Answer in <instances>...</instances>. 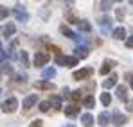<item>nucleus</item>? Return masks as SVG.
<instances>
[{
  "instance_id": "1",
  "label": "nucleus",
  "mask_w": 133,
  "mask_h": 127,
  "mask_svg": "<svg viewBox=\"0 0 133 127\" xmlns=\"http://www.w3.org/2000/svg\"><path fill=\"white\" fill-rule=\"evenodd\" d=\"M77 61H79V59L74 57V56H63V54H58V56H56V63L61 64V66H68V68L76 66Z\"/></svg>"
},
{
  "instance_id": "2",
  "label": "nucleus",
  "mask_w": 133,
  "mask_h": 127,
  "mask_svg": "<svg viewBox=\"0 0 133 127\" xmlns=\"http://www.w3.org/2000/svg\"><path fill=\"white\" fill-rule=\"evenodd\" d=\"M13 14H15L16 21H27V20H29V13L25 11V7H23L22 4H16V5H15Z\"/></svg>"
},
{
  "instance_id": "3",
  "label": "nucleus",
  "mask_w": 133,
  "mask_h": 127,
  "mask_svg": "<svg viewBox=\"0 0 133 127\" xmlns=\"http://www.w3.org/2000/svg\"><path fill=\"white\" fill-rule=\"evenodd\" d=\"M0 107H2L4 113H15V111L18 109V100H16L15 97H11V99H7V100H4Z\"/></svg>"
},
{
  "instance_id": "4",
  "label": "nucleus",
  "mask_w": 133,
  "mask_h": 127,
  "mask_svg": "<svg viewBox=\"0 0 133 127\" xmlns=\"http://www.w3.org/2000/svg\"><path fill=\"white\" fill-rule=\"evenodd\" d=\"M92 73H94L92 68H81V70H77V72L72 73V79H76V81H85V79H88Z\"/></svg>"
},
{
  "instance_id": "5",
  "label": "nucleus",
  "mask_w": 133,
  "mask_h": 127,
  "mask_svg": "<svg viewBox=\"0 0 133 127\" xmlns=\"http://www.w3.org/2000/svg\"><path fill=\"white\" fill-rule=\"evenodd\" d=\"M49 59H50V56H49L47 52H38V54L34 56V66L42 68L43 64H47V63H49Z\"/></svg>"
},
{
  "instance_id": "6",
  "label": "nucleus",
  "mask_w": 133,
  "mask_h": 127,
  "mask_svg": "<svg viewBox=\"0 0 133 127\" xmlns=\"http://www.w3.org/2000/svg\"><path fill=\"white\" fill-rule=\"evenodd\" d=\"M0 32H2V36H5V38H11V36H15V32H16L15 21H9V23H5V25L0 29Z\"/></svg>"
},
{
  "instance_id": "7",
  "label": "nucleus",
  "mask_w": 133,
  "mask_h": 127,
  "mask_svg": "<svg viewBox=\"0 0 133 127\" xmlns=\"http://www.w3.org/2000/svg\"><path fill=\"white\" fill-rule=\"evenodd\" d=\"M111 122L117 127H121V125H124V124L128 122V116H126V115H121V113H113V115H111Z\"/></svg>"
},
{
  "instance_id": "8",
  "label": "nucleus",
  "mask_w": 133,
  "mask_h": 127,
  "mask_svg": "<svg viewBox=\"0 0 133 127\" xmlns=\"http://www.w3.org/2000/svg\"><path fill=\"white\" fill-rule=\"evenodd\" d=\"M34 88L45 89V91H54L56 89V86L52 84V83H49V81H38V83H34Z\"/></svg>"
},
{
  "instance_id": "9",
  "label": "nucleus",
  "mask_w": 133,
  "mask_h": 127,
  "mask_svg": "<svg viewBox=\"0 0 133 127\" xmlns=\"http://www.w3.org/2000/svg\"><path fill=\"white\" fill-rule=\"evenodd\" d=\"M111 122V115L110 113H106V111H103V113H99V116H97V124H99V125H108V124H110Z\"/></svg>"
},
{
  "instance_id": "10",
  "label": "nucleus",
  "mask_w": 133,
  "mask_h": 127,
  "mask_svg": "<svg viewBox=\"0 0 133 127\" xmlns=\"http://www.w3.org/2000/svg\"><path fill=\"white\" fill-rule=\"evenodd\" d=\"M90 52H88V47H85V45H79V47H76L74 48V57H87Z\"/></svg>"
},
{
  "instance_id": "11",
  "label": "nucleus",
  "mask_w": 133,
  "mask_h": 127,
  "mask_svg": "<svg viewBox=\"0 0 133 127\" xmlns=\"http://www.w3.org/2000/svg\"><path fill=\"white\" fill-rule=\"evenodd\" d=\"M99 27H101L103 32H108L111 29V18L110 16H103V18L99 20Z\"/></svg>"
},
{
  "instance_id": "12",
  "label": "nucleus",
  "mask_w": 133,
  "mask_h": 127,
  "mask_svg": "<svg viewBox=\"0 0 133 127\" xmlns=\"http://www.w3.org/2000/svg\"><path fill=\"white\" fill-rule=\"evenodd\" d=\"M113 66H115V61H113V59H104V63H103V66H101L99 73H101V75H106Z\"/></svg>"
},
{
  "instance_id": "13",
  "label": "nucleus",
  "mask_w": 133,
  "mask_h": 127,
  "mask_svg": "<svg viewBox=\"0 0 133 127\" xmlns=\"http://www.w3.org/2000/svg\"><path fill=\"white\" fill-rule=\"evenodd\" d=\"M36 102H38V95H36V93H34V95H29V97L23 99V107H25V109H31Z\"/></svg>"
},
{
  "instance_id": "14",
  "label": "nucleus",
  "mask_w": 133,
  "mask_h": 127,
  "mask_svg": "<svg viewBox=\"0 0 133 127\" xmlns=\"http://www.w3.org/2000/svg\"><path fill=\"white\" fill-rule=\"evenodd\" d=\"M117 79H119V77H117V73H111L108 79H104L103 88H104V89H110V88H113V86L117 84Z\"/></svg>"
},
{
  "instance_id": "15",
  "label": "nucleus",
  "mask_w": 133,
  "mask_h": 127,
  "mask_svg": "<svg viewBox=\"0 0 133 127\" xmlns=\"http://www.w3.org/2000/svg\"><path fill=\"white\" fill-rule=\"evenodd\" d=\"M65 115L68 118H74V116H77L79 115V107L76 106V104H70V106L65 107Z\"/></svg>"
},
{
  "instance_id": "16",
  "label": "nucleus",
  "mask_w": 133,
  "mask_h": 127,
  "mask_svg": "<svg viewBox=\"0 0 133 127\" xmlns=\"http://www.w3.org/2000/svg\"><path fill=\"white\" fill-rule=\"evenodd\" d=\"M59 31H61V34H65L66 38H70V40H77V41H79V36H77L76 32H72L66 25H61V27H59Z\"/></svg>"
},
{
  "instance_id": "17",
  "label": "nucleus",
  "mask_w": 133,
  "mask_h": 127,
  "mask_svg": "<svg viewBox=\"0 0 133 127\" xmlns=\"http://www.w3.org/2000/svg\"><path fill=\"white\" fill-rule=\"evenodd\" d=\"M115 93H117V97L121 99V100H128V88L126 86H117V89H115Z\"/></svg>"
},
{
  "instance_id": "18",
  "label": "nucleus",
  "mask_w": 133,
  "mask_h": 127,
  "mask_svg": "<svg viewBox=\"0 0 133 127\" xmlns=\"http://www.w3.org/2000/svg\"><path fill=\"white\" fill-rule=\"evenodd\" d=\"M81 124H83L85 127H92V125H94V116H92L90 113L81 115Z\"/></svg>"
},
{
  "instance_id": "19",
  "label": "nucleus",
  "mask_w": 133,
  "mask_h": 127,
  "mask_svg": "<svg viewBox=\"0 0 133 127\" xmlns=\"http://www.w3.org/2000/svg\"><path fill=\"white\" fill-rule=\"evenodd\" d=\"M111 34H113L115 40H124V38H126V29H124V27H117V29H113Z\"/></svg>"
},
{
  "instance_id": "20",
  "label": "nucleus",
  "mask_w": 133,
  "mask_h": 127,
  "mask_svg": "<svg viewBox=\"0 0 133 127\" xmlns=\"http://www.w3.org/2000/svg\"><path fill=\"white\" fill-rule=\"evenodd\" d=\"M56 75V68H52V66H49V68H43V73H42V79L47 81V79H52Z\"/></svg>"
},
{
  "instance_id": "21",
  "label": "nucleus",
  "mask_w": 133,
  "mask_h": 127,
  "mask_svg": "<svg viewBox=\"0 0 133 127\" xmlns=\"http://www.w3.org/2000/svg\"><path fill=\"white\" fill-rule=\"evenodd\" d=\"M83 106L87 107V109H92V107L95 106V99H94L92 95H87V97L83 99Z\"/></svg>"
},
{
  "instance_id": "22",
  "label": "nucleus",
  "mask_w": 133,
  "mask_h": 127,
  "mask_svg": "<svg viewBox=\"0 0 133 127\" xmlns=\"http://www.w3.org/2000/svg\"><path fill=\"white\" fill-rule=\"evenodd\" d=\"M77 27H79V31H83V32H90V31H92V25H90L87 20H79Z\"/></svg>"
},
{
  "instance_id": "23",
  "label": "nucleus",
  "mask_w": 133,
  "mask_h": 127,
  "mask_svg": "<svg viewBox=\"0 0 133 127\" xmlns=\"http://www.w3.org/2000/svg\"><path fill=\"white\" fill-rule=\"evenodd\" d=\"M15 48H16V41H11V45H9V50H7V57L9 59H16V52H15Z\"/></svg>"
},
{
  "instance_id": "24",
  "label": "nucleus",
  "mask_w": 133,
  "mask_h": 127,
  "mask_svg": "<svg viewBox=\"0 0 133 127\" xmlns=\"http://www.w3.org/2000/svg\"><path fill=\"white\" fill-rule=\"evenodd\" d=\"M49 102H50V106H54L56 109H61V97H58V95H52Z\"/></svg>"
},
{
  "instance_id": "25",
  "label": "nucleus",
  "mask_w": 133,
  "mask_h": 127,
  "mask_svg": "<svg viewBox=\"0 0 133 127\" xmlns=\"http://www.w3.org/2000/svg\"><path fill=\"white\" fill-rule=\"evenodd\" d=\"M20 61H22L23 66H29V54H27V50H20Z\"/></svg>"
},
{
  "instance_id": "26",
  "label": "nucleus",
  "mask_w": 133,
  "mask_h": 127,
  "mask_svg": "<svg viewBox=\"0 0 133 127\" xmlns=\"http://www.w3.org/2000/svg\"><path fill=\"white\" fill-rule=\"evenodd\" d=\"M101 102H103V106H110V102H111V97H110V93H101Z\"/></svg>"
},
{
  "instance_id": "27",
  "label": "nucleus",
  "mask_w": 133,
  "mask_h": 127,
  "mask_svg": "<svg viewBox=\"0 0 133 127\" xmlns=\"http://www.w3.org/2000/svg\"><path fill=\"white\" fill-rule=\"evenodd\" d=\"M0 72H2V73H13V66L7 64V63H2L0 64Z\"/></svg>"
},
{
  "instance_id": "28",
  "label": "nucleus",
  "mask_w": 133,
  "mask_h": 127,
  "mask_svg": "<svg viewBox=\"0 0 133 127\" xmlns=\"http://www.w3.org/2000/svg\"><path fill=\"white\" fill-rule=\"evenodd\" d=\"M42 113H47L49 109H50V102L49 100H43V102H40V107H38Z\"/></svg>"
},
{
  "instance_id": "29",
  "label": "nucleus",
  "mask_w": 133,
  "mask_h": 127,
  "mask_svg": "<svg viewBox=\"0 0 133 127\" xmlns=\"http://www.w3.org/2000/svg\"><path fill=\"white\" fill-rule=\"evenodd\" d=\"M115 14H117V20H119V21H122V18H124V14H126L124 7H117V9H115Z\"/></svg>"
},
{
  "instance_id": "30",
  "label": "nucleus",
  "mask_w": 133,
  "mask_h": 127,
  "mask_svg": "<svg viewBox=\"0 0 133 127\" xmlns=\"http://www.w3.org/2000/svg\"><path fill=\"white\" fill-rule=\"evenodd\" d=\"M7 14H9V9H7V7H4V5H0V20L7 18Z\"/></svg>"
},
{
  "instance_id": "31",
  "label": "nucleus",
  "mask_w": 133,
  "mask_h": 127,
  "mask_svg": "<svg viewBox=\"0 0 133 127\" xmlns=\"http://www.w3.org/2000/svg\"><path fill=\"white\" fill-rule=\"evenodd\" d=\"M111 5H113V2H101V4H99V7H101L103 11H108Z\"/></svg>"
},
{
  "instance_id": "32",
  "label": "nucleus",
  "mask_w": 133,
  "mask_h": 127,
  "mask_svg": "<svg viewBox=\"0 0 133 127\" xmlns=\"http://www.w3.org/2000/svg\"><path fill=\"white\" fill-rule=\"evenodd\" d=\"M15 83H18V84L25 83V75H23V73H16V75H15Z\"/></svg>"
},
{
  "instance_id": "33",
  "label": "nucleus",
  "mask_w": 133,
  "mask_h": 127,
  "mask_svg": "<svg viewBox=\"0 0 133 127\" xmlns=\"http://www.w3.org/2000/svg\"><path fill=\"white\" fill-rule=\"evenodd\" d=\"M81 93H83L81 89H76V91H72V97H70V99H72V100H79V99H81Z\"/></svg>"
},
{
  "instance_id": "34",
  "label": "nucleus",
  "mask_w": 133,
  "mask_h": 127,
  "mask_svg": "<svg viewBox=\"0 0 133 127\" xmlns=\"http://www.w3.org/2000/svg\"><path fill=\"white\" fill-rule=\"evenodd\" d=\"M72 95H70V89L68 88H63V91H61V99H70Z\"/></svg>"
},
{
  "instance_id": "35",
  "label": "nucleus",
  "mask_w": 133,
  "mask_h": 127,
  "mask_svg": "<svg viewBox=\"0 0 133 127\" xmlns=\"http://www.w3.org/2000/svg\"><path fill=\"white\" fill-rule=\"evenodd\" d=\"M47 48H49V50H52V52H56V56H58V54H61V52H59V48H58L56 45H50V43H47Z\"/></svg>"
},
{
  "instance_id": "36",
  "label": "nucleus",
  "mask_w": 133,
  "mask_h": 127,
  "mask_svg": "<svg viewBox=\"0 0 133 127\" xmlns=\"http://www.w3.org/2000/svg\"><path fill=\"white\" fill-rule=\"evenodd\" d=\"M29 127H43V122H42V120H32V122L29 124Z\"/></svg>"
},
{
  "instance_id": "37",
  "label": "nucleus",
  "mask_w": 133,
  "mask_h": 127,
  "mask_svg": "<svg viewBox=\"0 0 133 127\" xmlns=\"http://www.w3.org/2000/svg\"><path fill=\"white\" fill-rule=\"evenodd\" d=\"M126 47H128V48H133V36H130V38L126 40Z\"/></svg>"
},
{
  "instance_id": "38",
  "label": "nucleus",
  "mask_w": 133,
  "mask_h": 127,
  "mask_svg": "<svg viewBox=\"0 0 133 127\" xmlns=\"http://www.w3.org/2000/svg\"><path fill=\"white\" fill-rule=\"evenodd\" d=\"M126 79L130 81V86H131V89H133V73H126Z\"/></svg>"
},
{
  "instance_id": "39",
  "label": "nucleus",
  "mask_w": 133,
  "mask_h": 127,
  "mask_svg": "<svg viewBox=\"0 0 133 127\" xmlns=\"http://www.w3.org/2000/svg\"><path fill=\"white\" fill-rule=\"evenodd\" d=\"M128 111H133V102H128Z\"/></svg>"
},
{
  "instance_id": "40",
  "label": "nucleus",
  "mask_w": 133,
  "mask_h": 127,
  "mask_svg": "<svg viewBox=\"0 0 133 127\" xmlns=\"http://www.w3.org/2000/svg\"><path fill=\"white\" fill-rule=\"evenodd\" d=\"M65 127H76V125H72V124H66V125Z\"/></svg>"
},
{
  "instance_id": "41",
  "label": "nucleus",
  "mask_w": 133,
  "mask_h": 127,
  "mask_svg": "<svg viewBox=\"0 0 133 127\" xmlns=\"http://www.w3.org/2000/svg\"><path fill=\"white\" fill-rule=\"evenodd\" d=\"M0 54H2V43H0Z\"/></svg>"
},
{
  "instance_id": "42",
  "label": "nucleus",
  "mask_w": 133,
  "mask_h": 127,
  "mask_svg": "<svg viewBox=\"0 0 133 127\" xmlns=\"http://www.w3.org/2000/svg\"><path fill=\"white\" fill-rule=\"evenodd\" d=\"M130 4H131V5H133V0H131V2H130Z\"/></svg>"
}]
</instances>
